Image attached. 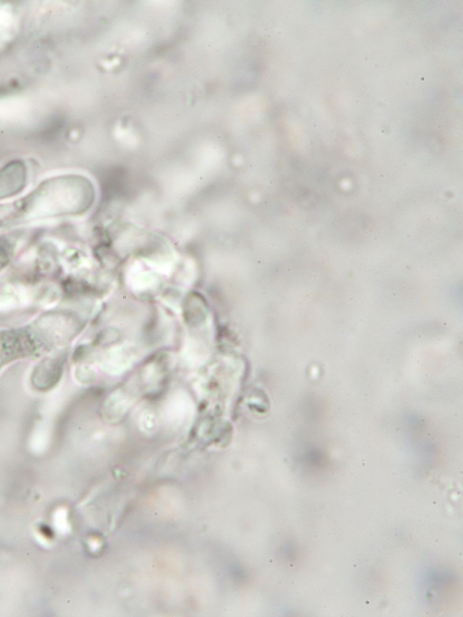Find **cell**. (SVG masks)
I'll list each match as a JSON object with an SVG mask.
<instances>
[{
  "label": "cell",
  "mask_w": 463,
  "mask_h": 617,
  "mask_svg": "<svg viewBox=\"0 0 463 617\" xmlns=\"http://www.w3.org/2000/svg\"><path fill=\"white\" fill-rule=\"evenodd\" d=\"M27 181V169L22 161H13L0 169V200L20 193Z\"/></svg>",
  "instance_id": "3957f363"
},
{
  "label": "cell",
  "mask_w": 463,
  "mask_h": 617,
  "mask_svg": "<svg viewBox=\"0 0 463 617\" xmlns=\"http://www.w3.org/2000/svg\"><path fill=\"white\" fill-rule=\"evenodd\" d=\"M61 358L52 357L43 360L39 363L32 375L33 385L41 391L52 388L61 375Z\"/></svg>",
  "instance_id": "277c9868"
},
{
  "label": "cell",
  "mask_w": 463,
  "mask_h": 617,
  "mask_svg": "<svg viewBox=\"0 0 463 617\" xmlns=\"http://www.w3.org/2000/svg\"><path fill=\"white\" fill-rule=\"evenodd\" d=\"M41 349L32 326L0 330V369L14 360L32 356Z\"/></svg>",
  "instance_id": "7a4b0ae2"
},
{
  "label": "cell",
  "mask_w": 463,
  "mask_h": 617,
  "mask_svg": "<svg viewBox=\"0 0 463 617\" xmlns=\"http://www.w3.org/2000/svg\"><path fill=\"white\" fill-rule=\"evenodd\" d=\"M9 249L0 242V269L4 267L8 260Z\"/></svg>",
  "instance_id": "5b68a950"
},
{
  "label": "cell",
  "mask_w": 463,
  "mask_h": 617,
  "mask_svg": "<svg viewBox=\"0 0 463 617\" xmlns=\"http://www.w3.org/2000/svg\"><path fill=\"white\" fill-rule=\"evenodd\" d=\"M91 183L80 176H64L43 182L38 188L16 202L15 218H45L71 214L88 208L93 201Z\"/></svg>",
  "instance_id": "6da1fadb"
}]
</instances>
